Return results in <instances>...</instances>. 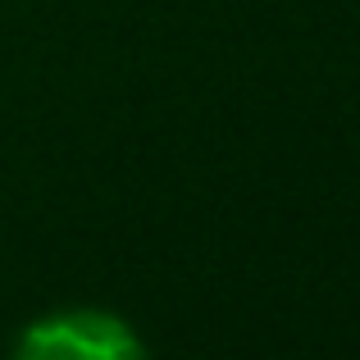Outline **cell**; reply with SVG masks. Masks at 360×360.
Masks as SVG:
<instances>
[{
	"instance_id": "1",
	"label": "cell",
	"mask_w": 360,
	"mask_h": 360,
	"mask_svg": "<svg viewBox=\"0 0 360 360\" xmlns=\"http://www.w3.org/2000/svg\"><path fill=\"white\" fill-rule=\"evenodd\" d=\"M23 356H46V360H123L141 356V342L119 315L105 310H64V315L37 319L18 342Z\"/></svg>"
}]
</instances>
